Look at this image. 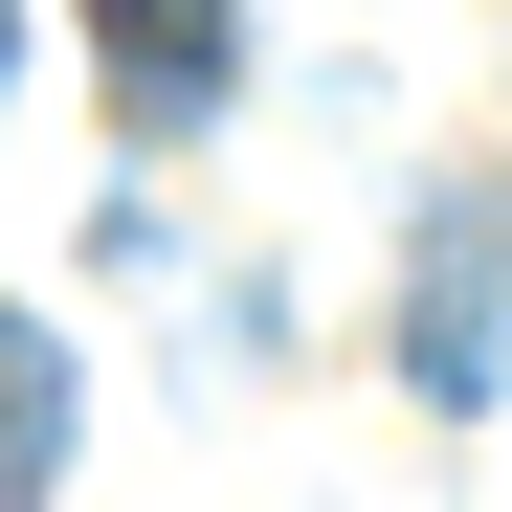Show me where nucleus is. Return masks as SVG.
Listing matches in <instances>:
<instances>
[{
    "mask_svg": "<svg viewBox=\"0 0 512 512\" xmlns=\"http://www.w3.org/2000/svg\"><path fill=\"white\" fill-rule=\"evenodd\" d=\"M45 468H67V334H45V312H0V512H23Z\"/></svg>",
    "mask_w": 512,
    "mask_h": 512,
    "instance_id": "nucleus-2",
    "label": "nucleus"
},
{
    "mask_svg": "<svg viewBox=\"0 0 512 512\" xmlns=\"http://www.w3.org/2000/svg\"><path fill=\"white\" fill-rule=\"evenodd\" d=\"M90 45H112V112L134 134H201L223 67H245V0H90Z\"/></svg>",
    "mask_w": 512,
    "mask_h": 512,
    "instance_id": "nucleus-1",
    "label": "nucleus"
},
{
    "mask_svg": "<svg viewBox=\"0 0 512 512\" xmlns=\"http://www.w3.org/2000/svg\"><path fill=\"white\" fill-rule=\"evenodd\" d=\"M0 67H23V0H0Z\"/></svg>",
    "mask_w": 512,
    "mask_h": 512,
    "instance_id": "nucleus-3",
    "label": "nucleus"
}]
</instances>
